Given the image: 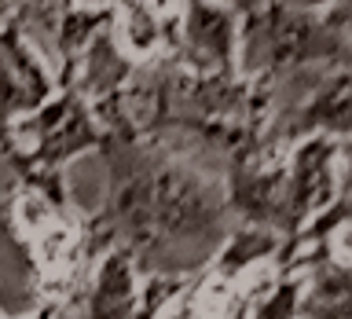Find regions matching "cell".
I'll return each instance as SVG.
<instances>
[{
	"label": "cell",
	"mask_w": 352,
	"mask_h": 319,
	"mask_svg": "<svg viewBox=\"0 0 352 319\" xmlns=\"http://www.w3.org/2000/svg\"><path fill=\"white\" fill-rule=\"evenodd\" d=\"M246 37L264 52L268 74L319 59H345V4H338L334 15H323L319 22L286 0H272L268 8L250 11Z\"/></svg>",
	"instance_id": "1"
},
{
	"label": "cell",
	"mask_w": 352,
	"mask_h": 319,
	"mask_svg": "<svg viewBox=\"0 0 352 319\" xmlns=\"http://www.w3.org/2000/svg\"><path fill=\"white\" fill-rule=\"evenodd\" d=\"M70 305V301H59V297H44V305L37 308L33 316H26V319H59V312Z\"/></svg>",
	"instance_id": "7"
},
{
	"label": "cell",
	"mask_w": 352,
	"mask_h": 319,
	"mask_svg": "<svg viewBox=\"0 0 352 319\" xmlns=\"http://www.w3.org/2000/svg\"><path fill=\"white\" fill-rule=\"evenodd\" d=\"M224 4H231V8H239V11H246V15H250V11L257 8V0H224Z\"/></svg>",
	"instance_id": "8"
},
{
	"label": "cell",
	"mask_w": 352,
	"mask_h": 319,
	"mask_svg": "<svg viewBox=\"0 0 352 319\" xmlns=\"http://www.w3.org/2000/svg\"><path fill=\"white\" fill-rule=\"evenodd\" d=\"M136 297H140L136 257H132L129 246H110L85 294L88 319H129V312L136 308Z\"/></svg>",
	"instance_id": "3"
},
{
	"label": "cell",
	"mask_w": 352,
	"mask_h": 319,
	"mask_svg": "<svg viewBox=\"0 0 352 319\" xmlns=\"http://www.w3.org/2000/svg\"><path fill=\"white\" fill-rule=\"evenodd\" d=\"M349 121H352V88H349V74L341 70L305 107H297V114L286 121L283 136L294 140V136H305V132H323V136L345 140Z\"/></svg>",
	"instance_id": "5"
},
{
	"label": "cell",
	"mask_w": 352,
	"mask_h": 319,
	"mask_svg": "<svg viewBox=\"0 0 352 319\" xmlns=\"http://www.w3.org/2000/svg\"><path fill=\"white\" fill-rule=\"evenodd\" d=\"M11 4H15V0H0V19L8 15V8H11Z\"/></svg>",
	"instance_id": "9"
},
{
	"label": "cell",
	"mask_w": 352,
	"mask_h": 319,
	"mask_svg": "<svg viewBox=\"0 0 352 319\" xmlns=\"http://www.w3.org/2000/svg\"><path fill=\"white\" fill-rule=\"evenodd\" d=\"M308 290V272L305 268H283L275 283L253 301V319H301Z\"/></svg>",
	"instance_id": "6"
},
{
	"label": "cell",
	"mask_w": 352,
	"mask_h": 319,
	"mask_svg": "<svg viewBox=\"0 0 352 319\" xmlns=\"http://www.w3.org/2000/svg\"><path fill=\"white\" fill-rule=\"evenodd\" d=\"M184 48H191L198 70H235V19L213 0H184Z\"/></svg>",
	"instance_id": "2"
},
{
	"label": "cell",
	"mask_w": 352,
	"mask_h": 319,
	"mask_svg": "<svg viewBox=\"0 0 352 319\" xmlns=\"http://www.w3.org/2000/svg\"><path fill=\"white\" fill-rule=\"evenodd\" d=\"M180 297H184L180 312L169 319H246L250 305H253V297L242 290V283L235 275H224L217 268H206L195 279H187Z\"/></svg>",
	"instance_id": "4"
}]
</instances>
